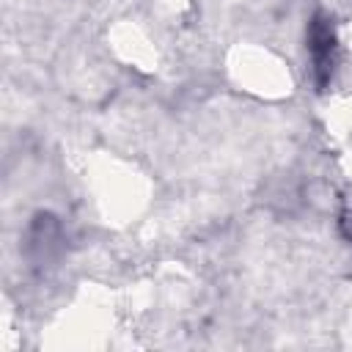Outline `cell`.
Here are the masks:
<instances>
[{
	"instance_id": "1",
	"label": "cell",
	"mask_w": 352,
	"mask_h": 352,
	"mask_svg": "<svg viewBox=\"0 0 352 352\" xmlns=\"http://www.w3.org/2000/svg\"><path fill=\"white\" fill-rule=\"evenodd\" d=\"M333 28L324 16H316L311 22V30H308V50H311V60H314V72H316V80L319 85H324L330 80V69H333Z\"/></svg>"
}]
</instances>
